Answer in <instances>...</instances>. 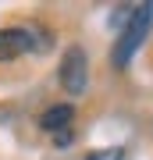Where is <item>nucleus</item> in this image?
Returning <instances> with one entry per match:
<instances>
[{
  "label": "nucleus",
  "instance_id": "obj_5",
  "mask_svg": "<svg viewBox=\"0 0 153 160\" xmlns=\"http://www.w3.org/2000/svg\"><path fill=\"white\" fill-rule=\"evenodd\" d=\"M85 160H125V149H121V146H110V149H96V153H89Z\"/></svg>",
  "mask_w": 153,
  "mask_h": 160
},
{
  "label": "nucleus",
  "instance_id": "obj_4",
  "mask_svg": "<svg viewBox=\"0 0 153 160\" xmlns=\"http://www.w3.org/2000/svg\"><path fill=\"white\" fill-rule=\"evenodd\" d=\"M71 118H75V107L71 103H57V107H46L43 118H39V128L43 132H68L71 128Z\"/></svg>",
  "mask_w": 153,
  "mask_h": 160
},
{
  "label": "nucleus",
  "instance_id": "obj_6",
  "mask_svg": "<svg viewBox=\"0 0 153 160\" xmlns=\"http://www.w3.org/2000/svg\"><path fill=\"white\" fill-rule=\"evenodd\" d=\"M54 139H57V146H61V149H64V146H68V142H71V132H57V135H54Z\"/></svg>",
  "mask_w": 153,
  "mask_h": 160
},
{
  "label": "nucleus",
  "instance_id": "obj_3",
  "mask_svg": "<svg viewBox=\"0 0 153 160\" xmlns=\"http://www.w3.org/2000/svg\"><path fill=\"white\" fill-rule=\"evenodd\" d=\"M61 86L71 92V96H82L89 89V57H85L82 46H68L61 61Z\"/></svg>",
  "mask_w": 153,
  "mask_h": 160
},
{
  "label": "nucleus",
  "instance_id": "obj_1",
  "mask_svg": "<svg viewBox=\"0 0 153 160\" xmlns=\"http://www.w3.org/2000/svg\"><path fill=\"white\" fill-rule=\"evenodd\" d=\"M150 25H153V4H142V7H135V11L128 14V22L121 25V36H118V43H114V50H110V64L114 68H128L132 53H135L142 46V39H146Z\"/></svg>",
  "mask_w": 153,
  "mask_h": 160
},
{
  "label": "nucleus",
  "instance_id": "obj_2",
  "mask_svg": "<svg viewBox=\"0 0 153 160\" xmlns=\"http://www.w3.org/2000/svg\"><path fill=\"white\" fill-rule=\"evenodd\" d=\"M50 46V32L39 25H14V29H0V61H14L18 53H32Z\"/></svg>",
  "mask_w": 153,
  "mask_h": 160
}]
</instances>
